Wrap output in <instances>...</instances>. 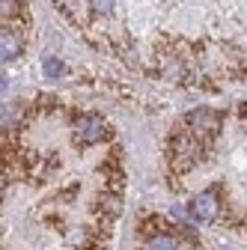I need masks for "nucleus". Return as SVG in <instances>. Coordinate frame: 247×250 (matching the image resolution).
Wrapping results in <instances>:
<instances>
[{"label":"nucleus","mask_w":247,"mask_h":250,"mask_svg":"<svg viewBox=\"0 0 247 250\" xmlns=\"http://www.w3.org/2000/svg\"><path fill=\"white\" fill-rule=\"evenodd\" d=\"M218 211H221V200H218V194H214V191H203V194H197V197L191 200V206H188L191 221H197V224H208V221H214V217H218Z\"/></svg>","instance_id":"obj_1"},{"label":"nucleus","mask_w":247,"mask_h":250,"mask_svg":"<svg viewBox=\"0 0 247 250\" xmlns=\"http://www.w3.org/2000/svg\"><path fill=\"white\" fill-rule=\"evenodd\" d=\"M0 12H3V21L15 15V0H0Z\"/></svg>","instance_id":"obj_8"},{"label":"nucleus","mask_w":247,"mask_h":250,"mask_svg":"<svg viewBox=\"0 0 247 250\" xmlns=\"http://www.w3.org/2000/svg\"><path fill=\"white\" fill-rule=\"evenodd\" d=\"M218 250H229V247H218Z\"/></svg>","instance_id":"obj_10"},{"label":"nucleus","mask_w":247,"mask_h":250,"mask_svg":"<svg viewBox=\"0 0 247 250\" xmlns=\"http://www.w3.org/2000/svg\"><path fill=\"white\" fill-rule=\"evenodd\" d=\"M18 54H21V39L9 33V30H3V36H0V57H3V62L15 60Z\"/></svg>","instance_id":"obj_4"},{"label":"nucleus","mask_w":247,"mask_h":250,"mask_svg":"<svg viewBox=\"0 0 247 250\" xmlns=\"http://www.w3.org/2000/svg\"><path fill=\"white\" fill-rule=\"evenodd\" d=\"M57 6H63L66 12H72V9H75V6H72V0H57Z\"/></svg>","instance_id":"obj_9"},{"label":"nucleus","mask_w":247,"mask_h":250,"mask_svg":"<svg viewBox=\"0 0 247 250\" xmlns=\"http://www.w3.org/2000/svg\"><path fill=\"white\" fill-rule=\"evenodd\" d=\"M104 119L102 116H96V113H89V116H83L78 125H75V134L83 140V143H99L102 137H104Z\"/></svg>","instance_id":"obj_2"},{"label":"nucleus","mask_w":247,"mask_h":250,"mask_svg":"<svg viewBox=\"0 0 247 250\" xmlns=\"http://www.w3.org/2000/svg\"><path fill=\"white\" fill-rule=\"evenodd\" d=\"M42 69H45V78H48V81L66 75V66H63L60 60H54V57H45V60H42Z\"/></svg>","instance_id":"obj_5"},{"label":"nucleus","mask_w":247,"mask_h":250,"mask_svg":"<svg viewBox=\"0 0 247 250\" xmlns=\"http://www.w3.org/2000/svg\"><path fill=\"white\" fill-rule=\"evenodd\" d=\"M89 3H92V12L96 15H110L116 0H89Z\"/></svg>","instance_id":"obj_7"},{"label":"nucleus","mask_w":247,"mask_h":250,"mask_svg":"<svg viewBox=\"0 0 247 250\" xmlns=\"http://www.w3.org/2000/svg\"><path fill=\"white\" fill-rule=\"evenodd\" d=\"M188 125L197 131V134H206V131H214L218 128V113L208 110V107H197L188 113Z\"/></svg>","instance_id":"obj_3"},{"label":"nucleus","mask_w":247,"mask_h":250,"mask_svg":"<svg viewBox=\"0 0 247 250\" xmlns=\"http://www.w3.org/2000/svg\"><path fill=\"white\" fill-rule=\"evenodd\" d=\"M149 250H179V241L173 235H155L149 241Z\"/></svg>","instance_id":"obj_6"}]
</instances>
